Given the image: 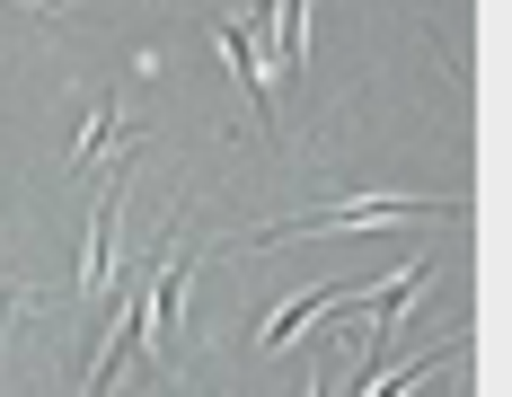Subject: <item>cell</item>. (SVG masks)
<instances>
[{"instance_id":"obj_1","label":"cell","mask_w":512,"mask_h":397,"mask_svg":"<svg viewBox=\"0 0 512 397\" xmlns=\"http://www.w3.org/2000/svg\"><path fill=\"white\" fill-rule=\"evenodd\" d=\"M221 53H230V71L248 80L256 124H274V80H265V62H256V27H221Z\"/></svg>"}]
</instances>
